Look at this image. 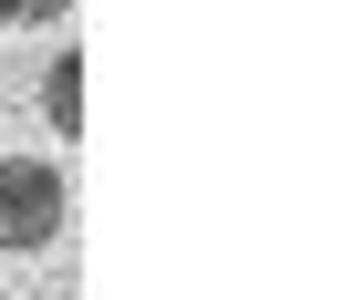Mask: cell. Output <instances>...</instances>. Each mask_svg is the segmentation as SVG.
I'll list each match as a JSON object with an SVG mask.
<instances>
[{
	"mask_svg": "<svg viewBox=\"0 0 352 300\" xmlns=\"http://www.w3.org/2000/svg\"><path fill=\"white\" fill-rule=\"evenodd\" d=\"M0 300H11V290H0Z\"/></svg>",
	"mask_w": 352,
	"mask_h": 300,
	"instance_id": "277c9868",
	"label": "cell"
},
{
	"mask_svg": "<svg viewBox=\"0 0 352 300\" xmlns=\"http://www.w3.org/2000/svg\"><path fill=\"white\" fill-rule=\"evenodd\" d=\"M21 21H63V0H0V32H21Z\"/></svg>",
	"mask_w": 352,
	"mask_h": 300,
	"instance_id": "3957f363",
	"label": "cell"
},
{
	"mask_svg": "<svg viewBox=\"0 0 352 300\" xmlns=\"http://www.w3.org/2000/svg\"><path fill=\"white\" fill-rule=\"evenodd\" d=\"M42 124L52 135H83V52H52L42 62Z\"/></svg>",
	"mask_w": 352,
	"mask_h": 300,
	"instance_id": "7a4b0ae2",
	"label": "cell"
},
{
	"mask_svg": "<svg viewBox=\"0 0 352 300\" xmlns=\"http://www.w3.org/2000/svg\"><path fill=\"white\" fill-rule=\"evenodd\" d=\"M63 238V166L52 156H0V249Z\"/></svg>",
	"mask_w": 352,
	"mask_h": 300,
	"instance_id": "6da1fadb",
	"label": "cell"
}]
</instances>
